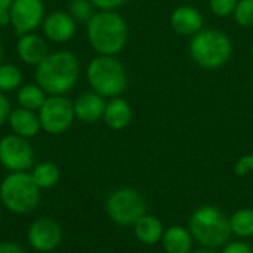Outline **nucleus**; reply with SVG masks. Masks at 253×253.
<instances>
[{"label":"nucleus","instance_id":"1a4fd4ad","mask_svg":"<svg viewBox=\"0 0 253 253\" xmlns=\"http://www.w3.org/2000/svg\"><path fill=\"white\" fill-rule=\"evenodd\" d=\"M0 163L9 172H28L34 163V151L28 139L15 133L0 139Z\"/></svg>","mask_w":253,"mask_h":253},{"label":"nucleus","instance_id":"dca6fc26","mask_svg":"<svg viewBox=\"0 0 253 253\" xmlns=\"http://www.w3.org/2000/svg\"><path fill=\"white\" fill-rule=\"evenodd\" d=\"M7 122H9V126H10L12 132L15 135H18V136L25 138V139L37 136L39 132L42 130L39 113L22 108V107H18V108L12 110Z\"/></svg>","mask_w":253,"mask_h":253},{"label":"nucleus","instance_id":"7ed1b4c3","mask_svg":"<svg viewBox=\"0 0 253 253\" xmlns=\"http://www.w3.org/2000/svg\"><path fill=\"white\" fill-rule=\"evenodd\" d=\"M188 230L193 239L206 249L224 248L233 236L230 218L211 205L200 206L191 213Z\"/></svg>","mask_w":253,"mask_h":253},{"label":"nucleus","instance_id":"b1692460","mask_svg":"<svg viewBox=\"0 0 253 253\" xmlns=\"http://www.w3.org/2000/svg\"><path fill=\"white\" fill-rule=\"evenodd\" d=\"M93 4L90 0H71L68 4V13L74 21L87 22L93 16Z\"/></svg>","mask_w":253,"mask_h":253},{"label":"nucleus","instance_id":"473e14b6","mask_svg":"<svg viewBox=\"0 0 253 253\" xmlns=\"http://www.w3.org/2000/svg\"><path fill=\"white\" fill-rule=\"evenodd\" d=\"M13 0H0V9H9L12 6Z\"/></svg>","mask_w":253,"mask_h":253},{"label":"nucleus","instance_id":"6e6552de","mask_svg":"<svg viewBox=\"0 0 253 253\" xmlns=\"http://www.w3.org/2000/svg\"><path fill=\"white\" fill-rule=\"evenodd\" d=\"M37 113L42 130L49 135H59L67 132L76 120L74 104L64 95L47 96Z\"/></svg>","mask_w":253,"mask_h":253},{"label":"nucleus","instance_id":"ddd939ff","mask_svg":"<svg viewBox=\"0 0 253 253\" xmlns=\"http://www.w3.org/2000/svg\"><path fill=\"white\" fill-rule=\"evenodd\" d=\"M170 27L179 36H194L203 30V15L194 6H179L170 15Z\"/></svg>","mask_w":253,"mask_h":253},{"label":"nucleus","instance_id":"a211bd4d","mask_svg":"<svg viewBox=\"0 0 253 253\" xmlns=\"http://www.w3.org/2000/svg\"><path fill=\"white\" fill-rule=\"evenodd\" d=\"M193 242L194 239L188 228H184L181 225H172L165 230L160 243L166 253H191Z\"/></svg>","mask_w":253,"mask_h":253},{"label":"nucleus","instance_id":"cd10ccee","mask_svg":"<svg viewBox=\"0 0 253 253\" xmlns=\"http://www.w3.org/2000/svg\"><path fill=\"white\" fill-rule=\"evenodd\" d=\"M95 7L99 10H116L123 6L127 0H90Z\"/></svg>","mask_w":253,"mask_h":253},{"label":"nucleus","instance_id":"2eb2a0df","mask_svg":"<svg viewBox=\"0 0 253 253\" xmlns=\"http://www.w3.org/2000/svg\"><path fill=\"white\" fill-rule=\"evenodd\" d=\"M16 53L22 62L37 67L49 55V47L42 36L28 33L19 36L16 42Z\"/></svg>","mask_w":253,"mask_h":253},{"label":"nucleus","instance_id":"20e7f679","mask_svg":"<svg viewBox=\"0 0 253 253\" xmlns=\"http://www.w3.org/2000/svg\"><path fill=\"white\" fill-rule=\"evenodd\" d=\"M40 188L30 172H9L0 182V202L15 215H27L40 203Z\"/></svg>","mask_w":253,"mask_h":253},{"label":"nucleus","instance_id":"bb28decb","mask_svg":"<svg viewBox=\"0 0 253 253\" xmlns=\"http://www.w3.org/2000/svg\"><path fill=\"white\" fill-rule=\"evenodd\" d=\"M222 253H253L252 246L245 242H230L224 246Z\"/></svg>","mask_w":253,"mask_h":253},{"label":"nucleus","instance_id":"7c9ffc66","mask_svg":"<svg viewBox=\"0 0 253 253\" xmlns=\"http://www.w3.org/2000/svg\"><path fill=\"white\" fill-rule=\"evenodd\" d=\"M0 253H27L22 246L13 242H1L0 243Z\"/></svg>","mask_w":253,"mask_h":253},{"label":"nucleus","instance_id":"f704fd0d","mask_svg":"<svg viewBox=\"0 0 253 253\" xmlns=\"http://www.w3.org/2000/svg\"><path fill=\"white\" fill-rule=\"evenodd\" d=\"M1 59H3V46H1V42H0V64H1Z\"/></svg>","mask_w":253,"mask_h":253},{"label":"nucleus","instance_id":"0eeeda50","mask_svg":"<svg viewBox=\"0 0 253 253\" xmlns=\"http://www.w3.org/2000/svg\"><path fill=\"white\" fill-rule=\"evenodd\" d=\"M105 212L111 222L120 227H133L147 213V202L138 190L123 187L108 196Z\"/></svg>","mask_w":253,"mask_h":253},{"label":"nucleus","instance_id":"c9c22d12","mask_svg":"<svg viewBox=\"0 0 253 253\" xmlns=\"http://www.w3.org/2000/svg\"><path fill=\"white\" fill-rule=\"evenodd\" d=\"M187 1H194V0H187Z\"/></svg>","mask_w":253,"mask_h":253},{"label":"nucleus","instance_id":"4be33fe9","mask_svg":"<svg viewBox=\"0 0 253 253\" xmlns=\"http://www.w3.org/2000/svg\"><path fill=\"white\" fill-rule=\"evenodd\" d=\"M230 227L234 236L240 239L253 237V209L243 208L230 216Z\"/></svg>","mask_w":253,"mask_h":253},{"label":"nucleus","instance_id":"4468645a","mask_svg":"<svg viewBox=\"0 0 253 253\" xmlns=\"http://www.w3.org/2000/svg\"><path fill=\"white\" fill-rule=\"evenodd\" d=\"M74 116L83 123H96L104 119L105 105L104 96L96 92H84L74 102Z\"/></svg>","mask_w":253,"mask_h":253},{"label":"nucleus","instance_id":"e433bc0d","mask_svg":"<svg viewBox=\"0 0 253 253\" xmlns=\"http://www.w3.org/2000/svg\"><path fill=\"white\" fill-rule=\"evenodd\" d=\"M252 55H253V44H252Z\"/></svg>","mask_w":253,"mask_h":253},{"label":"nucleus","instance_id":"6ab92c4d","mask_svg":"<svg viewBox=\"0 0 253 253\" xmlns=\"http://www.w3.org/2000/svg\"><path fill=\"white\" fill-rule=\"evenodd\" d=\"M165 228L159 218L154 215L145 213L135 225H133V234L138 242L147 246H154L162 242Z\"/></svg>","mask_w":253,"mask_h":253},{"label":"nucleus","instance_id":"393cba45","mask_svg":"<svg viewBox=\"0 0 253 253\" xmlns=\"http://www.w3.org/2000/svg\"><path fill=\"white\" fill-rule=\"evenodd\" d=\"M233 15L240 27H253V0H239Z\"/></svg>","mask_w":253,"mask_h":253},{"label":"nucleus","instance_id":"f3484780","mask_svg":"<svg viewBox=\"0 0 253 253\" xmlns=\"http://www.w3.org/2000/svg\"><path fill=\"white\" fill-rule=\"evenodd\" d=\"M104 122L113 130H123L132 122L130 104L120 96L111 98V101H108L105 105Z\"/></svg>","mask_w":253,"mask_h":253},{"label":"nucleus","instance_id":"2f4dec72","mask_svg":"<svg viewBox=\"0 0 253 253\" xmlns=\"http://www.w3.org/2000/svg\"><path fill=\"white\" fill-rule=\"evenodd\" d=\"M10 24V12L9 9H0V27H6Z\"/></svg>","mask_w":253,"mask_h":253},{"label":"nucleus","instance_id":"f8f14e48","mask_svg":"<svg viewBox=\"0 0 253 253\" xmlns=\"http://www.w3.org/2000/svg\"><path fill=\"white\" fill-rule=\"evenodd\" d=\"M43 33L46 39L55 43H65L74 37L76 33V21L71 18L68 12L53 10L47 13L42 22Z\"/></svg>","mask_w":253,"mask_h":253},{"label":"nucleus","instance_id":"423d86ee","mask_svg":"<svg viewBox=\"0 0 253 253\" xmlns=\"http://www.w3.org/2000/svg\"><path fill=\"white\" fill-rule=\"evenodd\" d=\"M87 82L93 92L104 98H117L127 87V73L116 56L98 55L86 70Z\"/></svg>","mask_w":253,"mask_h":253},{"label":"nucleus","instance_id":"39448f33","mask_svg":"<svg viewBox=\"0 0 253 253\" xmlns=\"http://www.w3.org/2000/svg\"><path fill=\"white\" fill-rule=\"evenodd\" d=\"M233 53L230 37L219 30L206 28L193 36L190 42L191 59L205 70H216L224 67Z\"/></svg>","mask_w":253,"mask_h":253},{"label":"nucleus","instance_id":"9d476101","mask_svg":"<svg viewBox=\"0 0 253 253\" xmlns=\"http://www.w3.org/2000/svg\"><path fill=\"white\" fill-rule=\"evenodd\" d=\"M9 12L10 25L18 36L34 33L44 19L43 0H13Z\"/></svg>","mask_w":253,"mask_h":253},{"label":"nucleus","instance_id":"c85d7f7f","mask_svg":"<svg viewBox=\"0 0 253 253\" xmlns=\"http://www.w3.org/2000/svg\"><path fill=\"white\" fill-rule=\"evenodd\" d=\"M253 170V154L242 157L237 163H236V173L237 175H246Z\"/></svg>","mask_w":253,"mask_h":253},{"label":"nucleus","instance_id":"f03ea898","mask_svg":"<svg viewBox=\"0 0 253 253\" xmlns=\"http://www.w3.org/2000/svg\"><path fill=\"white\" fill-rule=\"evenodd\" d=\"M86 34L96 53L114 56L125 49L129 30L120 13L114 10H101L93 13L86 22Z\"/></svg>","mask_w":253,"mask_h":253},{"label":"nucleus","instance_id":"f257e3e1","mask_svg":"<svg viewBox=\"0 0 253 253\" xmlns=\"http://www.w3.org/2000/svg\"><path fill=\"white\" fill-rule=\"evenodd\" d=\"M80 76V64L74 53L58 50L49 53L36 67V83L49 95L70 92Z\"/></svg>","mask_w":253,"mask_h":253},{"label":"nucleus","instance_id":"5701e85b","mask_svg":"<svg viewBox=\"0 0 253 253\" xmlns=\"http://www.w3.org/2000/svg\"><path fill=\"white\" fill-rule=\"evenodd\" d=\"M22 83V71L13 64H0V92L18 89Z\"/></svg>","mask_w":253,"mask_h":253},{"label":"nucleus","instance_id":"9b49d317","mask_svg":"<svg viewBox=\"0 0 253 253\" xmlns=\"http://www.w3.org/2000/svg\"><path fill=\"white\" fill-rule=\"evenodd\" d=\"M27 242L36 252H52L62 242V228L52 218H37L27 230Z\"/></svg>","mask_w":253,"mask_h":253},{"label":"nucleus","instance_id":"aec40b11","mask_svg":"<svg viewBox=\"0 0 253 253\" xmlns=\"http://www.w3.org/2000/svg\"><path fill=\"white\" fill-rule=\"evenodd\" d=\"M30 173L33 176V181L40 190H49L55 187L61 178L59 168L52 162H42L36 165Z\"/></svg>","mask_w":253,"mask_h":253},{"label":"nucleus","instance_id":"a878e982","mask_svg":"<svg viewBox=\"0 0 253 253\" xmlns=\"http://www.w3.org/2000/svg\"><path fill=\"white\" fill-rule=\"evenodd\" d=\"M239 0H209L211 10L221 18H227L234 13Z\"/></svg>","mask_w":253,"mask_h":253},{"label":"nucleus","instance_id":"412c9836","mask_svg":"<svg viewBox=\"0 0 253 253\" xmlns=\"http://www.w3.org/2000/svg\"><path fill=\"white\" fill-rule=\"evenodd\" d=\"M46 98V92L39 84H24L18 89L16 93V101L19 107L31 111H39L44 104Z\"/></svg>","mask_w":253,"mask_h":253},{"label":"nucleus","instance_id":"72a5a7b5","mask_svg":"<svg viewBox=\"0 0 253 253\" xmlns=\"http://www.w3.org/2000/svg\"><path fill=\"white\" fill-rule=\"evenodd\" d=\"M191 253H215V251L213 249H200V251H193Z\"/></svg>","mask_w":253,"mask_h":253},{"label":"nucleus","instance_id":"c756f323","mask_svg":"<svg viewBox=\"0 0 253 253\" xmlns=\"http://www.w3.org/2000/svg\"><path fill=\"white\" fill-rule=\"evenodd\" d=\"M10 111H12V108H10L9 99L6 98V95L3 92H0V126L4 122H7V119L10 116Z\"/></svg>","mask_w":253,"mask_h":253}]
</instances>
